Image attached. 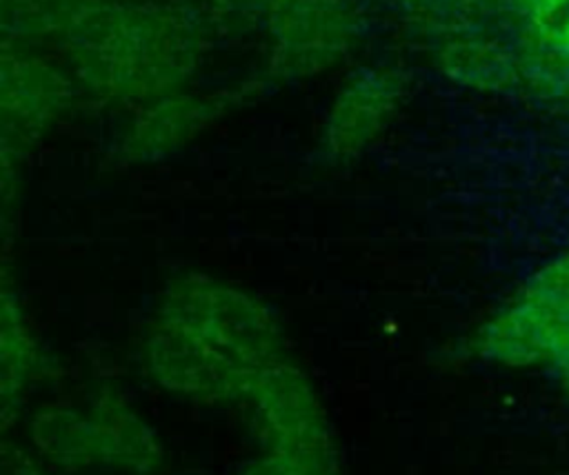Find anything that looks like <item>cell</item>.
I'll use <instances>...</instances> for the list:
<instances>
[{
    "label": "cell",
    "instance_id": "cell-5",
    "mask_svg": "<svg viewBox=\"0 0 569 475\" xmlns=\"http://www.w3.org/2000/svg\"><path fill=\"white\" fill-rule=\"evenodd\" d=\"M556 364H558V368H560V382H562L565 391L569 393V351H567Z\"/></svg>",
    "mask_w": 569,
    "mask_h": 475
},
{
    "label": "cell",
    "instance_id": "cell-1",
    "mask_svg": "<svg viewBox=\"0 0 569 475\" xmlns=\"http://www.w3.org/2000/svg\"><path fill=\"white\" fill-rule=\"evenodd\" d=\"M33 439L69 466H122L149 471L162 457L153 433L129 411L98 406L91 413L51 411L33 424Z\"/></svg>",
    "mask_w": 569,
    "mask_h": 475
},
{
    "label": "cell",
    "instance_id": "cell-3",
    "mask_svg": "<svg viewBox=\"0 0 569 475\" xmlns=\"http://www.w3.org/2000/svg\"><path fill=\"white\" fill-rule=\"evenodd\" d=\"M260 373L196 337L178 351L153 348L151 357V375L160 386L207 402L247 397Z\"/></svg>",
    "mask_w": 569,
    "mask_h": 475
},
{
    "label": "cell",
    "instance_id": "cell-2",
    "mask_svg": "<svg viewBox=\"0 0 569 475\" xmlns=\"http://www.w3.org/2000/svg\"><path fill=\"white\" fill-rule=\"evenodd\" d=\"M247 397L253 402V431L264 451L331 448L320 402L302 373L271 364Z\"/></svg>",
    "mask_w": 569,
    "mask_h": 475
},
{
    "label": "cell",
    "instance_id": "cell-4",
    "mask_svg": "<svg viewBox=\"0 0 569 475\" xmlns=\"http://www.w3.org/2000/svg\"><path fill=\"white\" fill-rule=\"evenodd\" d=\"M240 475H336V457L333 448L264 451Z\"/></svg>",
    "mask_w": 569,
    "mask_h": 475
}]
</instances>
